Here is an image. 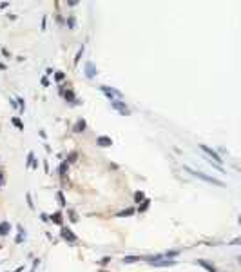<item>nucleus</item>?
<instances>
[{
	"label": "nucleus",
	"instance_id": "20e7f679",
	"mask_svg": "<svg viewBox=\"0 0 241 272\" xmlns=\"http://www.w3.org/2000/svg\"><path fill=\"white\" fill-rule=\"evenodd\" d=\"M201 151H203L205 154L212 156V160H216L218 163H221V156H218V153H216V151H212L210 147H207V145H201Z\"/></svg>",
	"mask_w": 241,
	"mask_h": 272
},
{
	"label": "nucleus",
	"instance_id": "aec40b11",
	"mask_svg": "<svg viewBox=\"0 0 241 272\" xmlns=\"http://www.w3.org/2000/svg\"><path fill=\"white\" fill-rule=\"evenodd\" d=\"M76 158H78L76 153H71V154L67 156V160H65V161H67V163H73V161H76Z\"/></svg>",
	"mask_w": 241,
	"mask_h": 272
},
{
	"label": "nucleus",
	"instance_id": "f257e3e1",
	"mask_svg": "<svg viewBox=\"0 0 241 272\" xmlns=\"http://www.w3.org/2000/svg\"><path fill=\"white\" fill-rule=\"evenodd\" d=\"M185 171H187V173H190L192 176H198L200 180H203V181H207V183H212V185H218V187H225V183H223V181H220V180H216V178H212V176L203 174V173H198V171H192L190 167H185Z\"/></svg>",
	"mask_w": 241,
	"mask_h": 272
},
{
	"label": "nucleus",
	"instance_id": "6e6552de",
	"mask_svg": "<svg viewBox=\"0 0 241 272\" xmlns=\"http://www.w3.org/2000/svg\"><path fill=\"white\" fill-rule=\"evenodd\" d=\"M9 231H11V225H9L7 221H2V223H0V236H7Z\"/></svg>",
	"mask_w": 241,
	"mask_h": 272
},
{
	"label": "nucleus",
	"instance_id": "9b49d317",
	"mask_svg": "<svg viewBox=\"0 0 241 272\" xmlns=\"http://www.w3.org/2000/svg\"><path fill=\"white\" fill-rule=\"evenodd\" d=\"M134 212H136V209L129 207V209H125V211H120V212L116 214V216H120V218H127V216H132Z\"/></svg>",
	"mask_w": 241,
	"mask_h": 272
},
{
	"label": "nucleus",
	"instance_id": "39448f33",
	"mask_svg": "<svg viewBox=\"0 0 241 272\" xmlns=\"http://www.w3.org/2000/svg\"><path fill=\"white\" fill-rule=\"evenodd\" d=\"M96 143H98L100 147H111V145H113V140H111L109 136H98V138H96Z\"/></svg>",
	"mask_w": 241,
	"mask_h": 272
},
{
	"label": "nucleus",
	"instance_id": "dca6fc26",
	"mask_svg": "<svg viewBox=\"0 0 241 272\" xmlns=\"http://www.w3.org/2000/svg\"><path fill=\"white\" fill-rule=\"evenodd\" d=\"M141 258H138V256H125L123 258V263H136V261H140Z\"/></svg>",
	"mask_w": 241,
	"mask_h": 272
},
{
	"label": "nucleus",
	"instance_id": "7ed1b4c3",
	"mask_svg": "<svg viewBox=\"0 0 241 272\" xmlns=\"http://www.w3.org/2000/svg\"><path fill=\"white\" fill-rule=\"evenodd\" d=\"M113 107L120 113V115H123V116H129L131 115V111H129V107L123 103V102H113Z\"/></svg>",
	"mask_w": 241,
	"mask_h": 272
},
{
	"label": "nucleus",
	"instance_id": "ddd939ff",
	"mask_svg": "<svg viewBox=\"0 0 241 272\" xmlns=\"http://www.w3.org/2000/svg\"><path fill=\"white\" fill-rule=\"evenodd\" d=\"M149 205H151V200H143V201H141V205L140 207H138V211H136V212H145V211H147V209H149Z\"/></svg>",
	"mask_w": 241,
	"mask_h": 272
},
{
	"label": "nucleus",
	"instance_id": "393cba45",
	"mask_svg": "<svg viewBox=\"0 0 241 272\" xmlns=\"http://www.w3.org/2000/svg\"><path fill=\"white\" fill-rule=\"evenodd\" d=\"M69 216H71V221H78V218H76V214L73 212V211H69Z\"/></svg>",
	"mask_w": 241,
	"mask_h": 272
},
{
	"label": "nucleus",
	"instance_id": "5701e85b",
	"mask_svg": "<svg viewBox=\"0 0 241 272\" xmlns=\"http://www.w3.org/2000/svg\"><path fill=\"white\" fill-rule=\"evenodd\" d=\"M13 123H15V125H17V129H24V123H22L20 120H18V118H13Z\"/></svg>",
	"mask_w": 241,
	"mask_h": 272
},
{
	"label": "nucleus",
	"instance_id": "6ab92c4d",
	"mask_svg": "<svg viewBox=\"0 0 241 272\" xmlns=\"http://www.w3.org/2000/svg\"><path fill=\"white\" fill-rule=\"evenodd\" d=\"M178 254H180V251H167V252L163 254V258H174Z\"/></svg>",
	"mask_w": 241,
	"mask_h": 272
},
{
	"label": "nucleus",
	"instance_id": "412c9836",
	"mask_svg": "<svg viewBox=\"0 0 241 272\" xmlns=\"http://www.w3.org/2000/svg\"><path fill=\"white\" fill-rule=\"evenodd\" d=\"M56 198H58V201H60V205H62V207H63V205H65V198H63V192H62V191H58V192H56Z\"/></svg>",
	"mask_w": 241,
	"mask_h": 272
},
{
	"label": "nucleus",
	"instance_id": "2eb2a0df",
	"mask_svg": "<svg viewBox=\"0 0 241 272\" xmlns=\"http://www.w3.org/2000/svg\"><path fill=\"white\" fill-rule=\"evenodd\" d=\"M67 169H69V163H67V161H62V163H60V169H58V173H60L62 178L67 174Z\"/></svg>",
	"mask_w": 241,
	"mask_h": 272
},
{
	"label": "nucleus",
	"instance_id": "0eeeda50",
	"mask_svg": "<svg viewBox=\"0 0 241 272\" xmlns=\"http://www.w3.org/2000/svg\"><path fill=\"white\" fill-rule=\"evenodd\" d=\"M152 265L154 267H172V265H176V261L174 259H160V261H156Z\"/></svg>",
	"mask_w": 241,
	"mask_h": 272
},
{
	"label": "nucleus",
	"instance_id": "f3484780",
	"mask_svg": "<svg viewBox=\"0 0 241 272\" xmlns=\"http://www.w3.org/2000/svg\"><path fill=\"white\" fill-rule=\"evenodd\" d=\"M143 200H145V194H143L141 191H138V192H134V201H136V203H141Z\"/></svg>",
	"mask_w": 241,
	"mask_h": 272
},
{
	"label": "nucleus",
	"instance_id": "423d86ee",
	"mask_svg": "<svg viewBox=\"0 0 241 272\" xmlns=\"http://www.w3.org/2000/svg\"><path fill=\"white\" fill-rule=\"evenodd\" d=\"M62 238H63V239H67V241H71V243H75V241H76V236L71 232L69 229H62Z\"/></svg>",
	"mask_w": 241,
	"mask_h": 272
},
{
	"label": "nucleus",
	"instance_id": "cd10ccee",
	"mask_svg": "<svg viewBox=\"0 0 241 272\" xmlns=\"http://www.w3.org/2000/svg\"><path fill=\"white\" fill-rule=\"evenodd\" d=\"M2 185H4V174L0 173V187H2Z\"/></svg>",
	"mask_w": 241,
	"mask_h": 272
},
{
	"label": "nucleus",
	"instance_id": "a878e982",
	"mask_svg": "<svg viewBox=\"0 0 241 272\" xmlns=\"http://www.w3.org/2000/svg\"><path fill=\"white\" fill-rule=\"evenodd\" d=\"M27 205L33 209V201H31V194H27Z\"/></svg>",
	"mask_w": 241,
	"mask_h": 272
},
{
	"label": "nucleus",
	"instance_id": "1a4fd4ad",
	"mask_svg": "<svg viewBox=\"0 0 241 272\" xmlns=\"http://www.w3.org/2000/svg\"><path fill=\"white\" fill-rule=\"evenodd\" d=\"M85 75H87L89 78H93L94 75H96V69H94V65H93L91 62H89V64H85Z\"/></svg>",
	"mask_w": 241,
	"mask_h": 272
},
{
	"label": "nucleus",
	"instance_id": "f03ea898",
	"mask_svg": "<svg viewBox=\"0 0 241 272\" xmlns=\"http://www.w3.org/2000/svg\"><path fill=\"white\" fill-rule=\"evenodd\" d=\"M101 91L105 93V96L109 98L111 102H120V98H123V95H121L118 89H114V87H107V85H103Z\"/></svg>",
	"mask_w": 241,
	"mask_h": 272
},
{
	"label": "nucleus",
	"instance_id": "4be33fe9",
	"mask_svg": "<svg viewBox=\"0 0 241 272\" xmlns=\"http://www.w3.org/2000/svg\"><path fill=\"white\" fill-rule=\"evenodd\" d=\"M33 161H35V154H33V153H29V154H27V167H31V165H33Z\"/></svg>",
	"mask_w": 241,
	"mask_h": 272
},
{
	"label": "nucleus",
	"instance_id": "b1692460",
	"mask_svg": "<svg viewBox=\"0 0 241 272\" xmlns=\"http://www.w3.org/2000/svg\"><path fill=\"white\" fill-rule=\"evenodd\" d=\"M55 78H56V82H62V80L65 78V75H63V73H56V75H55Z\"/></svg>",
	"mask_w": 241,
	"mask_h": 272
},
{
	"label": "nucleus",
	"instance_id": "a211bd4d",
	"mask_svg": "<svg viewBox=\"0 0 241 272\" xmlns=\"http://www.w3.org/2000/svg\"><path fill=\"white\" fill-rule=\"evenodd\" d=\"M65 100L71 102V103H75V93H73V91H67V93H65Z\"/></svg>",
	"mask_w": 241,
	"mask_h": 272
},
{
	"label": "nucleus",
	"instance_id": "bb28decb",
	"mask_svg": "<svg viewBox=\"0 0 241 272\" xmlns=\"http://www.w3.org/2000/svg\"><path fill=\"white\" fill-rule=\"evenodd\" d=\"M73 24H75V18H73V17H71V18H69V27H75V25H73Z\"/></svg>",
	"mask_w": 241,
	"mask_h": 272
},
{
	"label": "nucleus",
	"instance_id": "f8f14e48",
	"mask_svg": "<svg viewBox=\"0 0 241 272\" xmlns=\"http://www.w3.org/2000/svg\"><path fill=\"white\" fill-rule=\"evenodd\" d=\"M51 221L53 223H56V225H62V212H55V214H51Z\"/></svg>",
	"mask_w": 241,
	"mask_h": 272
},
{
	"label": "nucleus",
	"instance_id": "9d476101",
	"mask_svg": "<svg viewBox=\"0 0 241 272\" xmlns=\"http://www.w3.org/2000/svg\"><path fill=\"white\" fill-rule=\"evenodd\" d=\"M198 265H201V267H203L207 272H216L214 265H210V263H208V261H205V259H200V261H198Z\"/></svg>",
	"mask_w": 241,
	"mask_h": 272
},
{
	"label": "nucleus",
	"instance_id": "4468645a",
	"mask_svg": "<svg viewBox=\"0 0 241 272\" xmlns=\"http://www.w3.org/2000/svg\"><path fill=\"white\" fill-rule=\"evenodd\" d=\"M82 131H85V120H78L75 125V133H82Z\"/></svg>",
	"mask_w": 241,
	"mask_h": 272
}]
</instances>
